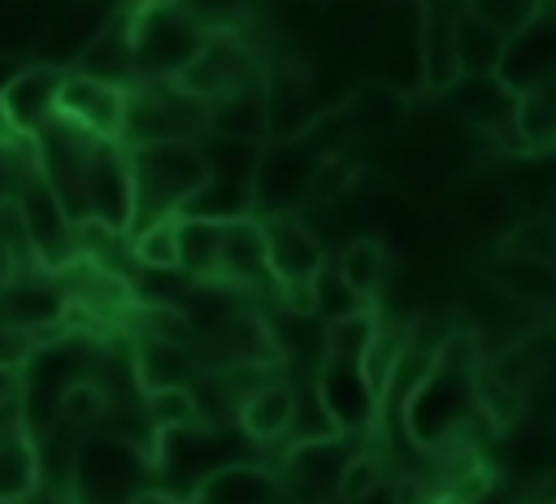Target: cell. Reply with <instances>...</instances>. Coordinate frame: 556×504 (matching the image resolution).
<instances>
[{
    "label": "cell",
    "instance_id": "cell-14",
    "mask_svg": "<svg viewBox=\"0 0 556 504\" xmlns=\"http://www.w3.org/2000/svg\"><path fill=\"white\" fill-rule=\"evenodd\" d=\"M204 130L213 139H235V143H265L269 139V100L261 87L243 83L217 100L204 104Z\"/></svg>",
    "mask_w": 556,
    "mask_h": 504
},
{
    "label": "cell",
    "instance_id": "cell-9",
    "mask_svg": "<svg viewBox=\"0 0 556 504\" xmlns=\"http://www.w3.org/2000/svg\"><path fill=\"white\" fill-rule=\"evenodd\" d=\"M52 113L78 130H87L91 139H117L122 135V113H126V87L87 78L78 70L61 74L56 83V100Z\"/></svg>",
    "mask_w": 556,
    "mask_h": 504
},
{
    "label": "cell",
    "instance_id": "cell-26",
    "mask_svg": "<svg viewBox=\"0 0 556 504\" xmlns=\"http://www.w3.org/2000/svg\"><path fill=\"white\" fill-rule=\"evenodd\" d=\"M135 322L143 326V339L195 348V326H191V317H187L182 304H152V300H143V304L135 308Z\"/></svg>",
    "mask_w": 556,
    "mask_h": 504
},
{
    "label": "cell",
    "instance_id": "cell-16",
    "mask_svg": "<svg viewBox=\"0 0 556 504\" xmlns=\"http://www.w3.org/2000/svg\"><path fill=\"white\" fill-rule=\"evenodd\" d=\"M191 504H282L278 474L261 461L217 465L191 495Z\"/></svg>",
    "mask_w": 556,
    "mask_h": 504
},
{
    "label": "cell",
    "instance_id": "cell-24",
    "mask_svg": "<svg viewBox=\"0 0 556 504\" xmlns=\"http://www.w3.org/2000/svg\"><path fill=\"white\" fill-rule=\"evenodd\" d=\"M308 300H313V317H317V322H334V317H352V313H365V308H369V300H365L356 287H348V278H343L330 261L313 274Z\"/></svg>",
    "mask_w": 556,
    "mask_h": 504
},
{
    "label": "cell",
    "instance_id": "cell-18",
    "mask_svg": "<svg viewBox=\"0 0 556 504\" xmlns=\"http://www.w3.org/2000/svg\"><path fill=\"white\" fill-rule=\"evenodd\" d=\"M0 322L26 335H39L56 322H65V295L48 282H9L0 287Z\"/></svg>",
    "mask_w": 556,
    "mask_h": 504
},
{
    "label": "cell",
    "instance_id": "cell-35",
    "mask_svg": "<svg viewBox=\"0 0 556 504\" xmlns=\"http://www.w3.org/2000/svg\"><path fill=\"white\" fill-rule=\"evenodd\" d=\"M547 474L556 478V430L547 434Z\"/></svg>",
    "mask_w": 556,
    "mask_h": 504
},
{
    "label": "cell",
    "instance_id": "cell-30",
    "mask_svg": "<svg viewBox=\"0 0 556 504\" xmlns=\"http://www.w3.org/2000/svg\"><path fill=\"white\" fill-rule=\"evenodd\" d=\"M182 13H191L204 30H239V17L248 0H174Z\"/></svg>",
    "mask_w": 556,
    "mask_h": 504
},
{
    "label": "cell",
    "instance_id": "cell-27",
    "mask_svg": "<svg viewBox=\"0 0 556 504\" xmlns=\"http://www.w3.org/2000/svg\"><path fill=\"white\" fill-rule=\"evenodd\" d=\"M56 413H61L65 426H96V421L109 413V395H104L100 382H91V378H74V382L61 387V395H56Z\"/></svg>",
    "mask_w": 556,
    "mask_h": 504
},
{
    "label": "cell",
    "instance_id": "cell-4",
    "mask_svg": "<svg viewBox=\"0 0 556 504\" xmlns=\"http://www.w3.org/2000/svg\"><path fill=\"white\" fill-rule=\"evenodd\" d=\"M313 395L334 426V434H369L382 417L378 391L365 378V365L356 356H317L313 365Z\"/></svg>",
    "mask_w": 556,
    "mask_h": 504
},
{
    "label": "cell",
    "instance_id": "cell-22",
    "mask_svg": "<svg viewBox=\"0 0 556 504\" xmlns=\"http://www.w3.org/2000/svg\"><path fill=\"white\" fill-rule=\"evenodd\" d=\"M495 287L508 300H521V304H534V308H552L556 304V265H547L543 256H530V252H508Z\"/></svg>",
    "mask_w": 556,
    "mask_h": 504
},
{
    "label": "cell",
    "instance_id": "cell-33",
    "mask_svg": "<svg viewBox=\"0 0 556 504\" xmlns=\"http://www.w3.org/2000/svg\"><path fill=\"white\" fill-rule=\"evenodd\" d=\"M17 504H74V495H61V491H30L26 500H17Z\"/></svg>",
    "mask_w": 556,
    "mask_h": 504
},
{
    "label": "cell",
    "instance_id": "cell-7",
    "mask_svg": "<svg viewBox=\"0 0 556 504\" xmlns=\"http://www.w3.org/2000/svg\"><path fill=\"white\" fill-rule=\"evenodd\" d=\"M17 226H22L26 243L35 248L39 265H48V269L61 274V269H70V265L83 261L74 222L61 213V204H56V196L48 191V182L39 178V169H35V178L17 191Z\"/></svg>",
    "mask_w": 556,
    "mask_h": 504
},
{
    "label": "cell",
    "instance_id": "cell-15",
    "mask_svg": "<svg viewBox=\"0 0 556 504\" xmlns=\"http://www.w3.org/2000/svg\"><path fill=\"white\" fill-rule=\"evenodd\" d=\"M235 421H239V434L256 448L291 434V426H295V387L287 378L261 382L256 391H248L235 404Z\"/></svg>",
    "mask_w": 556,
    "mask_h": 504
},
{
    "label": "cell",
    "instance_id": "cell-28",
    "mask_svg": "<svg viewBox=\"0 0 556 504\" xmlns=\"http://www.w3.org/2000/svg\"><path fill=\"white\" fill-rule=\"evenodd\" d=\"M143 413H148L152 434H156V430H169V426L200 421V400H195L191 387H165V391H148L143 395Z\"/></svg>",
    "mask_w": 556,
    "mask_h": 504
},
{
    "label": "cell",
    "instance_id": "cell-31",
    "mask_svg": "<svg viewBox=\"0 0 556 504\" xmlns=\"http://www.w3.org/2000/svg\"><path fill=\"white\" fill-rule=\"evenodd\" d=\"M378 482H382V465H378L369 452H356V456L343 465V474H339V504H352V500L369 495Z\"/></svg>",
    "mask_w": 556,
    "mask_h": 504
},
{
    "label": "cell",
    "instance_id": "cell-21",
    "mask_svg": "<svg viewBox=\"0 0 556 504\" xmlns=\"http://www.w3.org/2000/svg\"><path fill=\"white\" fill-rule=\"evenodd\" d=\"M330 265H334V269L348 278V287H356L369 304L387 291V278H391V252H387L382 239H374V235H356V239L339 243V252H334Z\"/></svg>",
    "mask_w": 556,
    "mask_h": 504
},
{
    "label": "cell",
    "instance_id": "cell-5",
    "mask_svg": "<svg viewBox=\"0 0 556 504\" xmlns=\"http://www.w3.org/2000/svg\"><path fill=\"white\" fill-rule=\"evenodd\" d=\"M348 439L356 434L300 439L287 461H278V491L291 495V504H339V474L356 456Z\"/></svg>",
    "mask_w": 556,
    "mask_h": 504
},
{
    "label": "cell",
    "instance_id": "cell-29",
    "mask_svg": "<svg viewBox=\"0 0 556 504\" xmlns=\"http://www.w3.org/2000/svg\"><path fill=\"white\" fill-rule=\"evenodd\" d=\"M460 9L482 17L500 35H517V30H526L543 13V0H460Z\"/></svg>",
    "mask_w": 556,
    "mask_h": 504
},
{
    "label": "cell",
    "instance_id": "cell-17",
    "mask_svg": "<svg viewBox=\"0 0 556 504\" xmlns=\"http://www.w3.org/2000/svg\"><path fill=\"white\" fill-rule=\"evenodd\" d=\"M504 48H508V35H500L495 26H486L482 17H473L465 9L456 13V22H452V56H456V74L460 78H500Z\"/></svg>",
    "mask_w": 556,
    "mask_h": 504
},
{
    "label": "cell",
    "instance_id": "cell-10",
    "mask_svg": "<svg viewBox=\"0 0 556 504\" xmlns=\"http://www.w3.org/2000/svg\"><path fill=\"white\" fill-rule=\"evenodd\" d=\"M87 222L109 226L113 235L130 230V165L117 139H96L87 165Z\"/></svg>",
    "mask_w": 556,
    "mask_h": 504
},
{
    "label": "cell",
    "instance_id": "cell-3",
    "mask_svg": "<svg viewBox=\"0 0 556 504\" xmlns=\"http://www.w3.org/2000/svg\"><path fill=\"white\" fill-rule=\"evenodd\" d=\"M126 35H130V61H135V78H174L204 43V26L182 13L178 4H143L130 9L126 17Z\"/></svg>",
    "mask_w": 556,
    "mask_h": 504
},
{
    "label": "cell",
    "instance_id": "cell-1",
    "mask_svg": "<svg viewBox=\"0 0 556 504\" xmlns=\"http://www.w3.org/2000/svg\"><path fill=\"white\" fill-rule=\"evenodd\" d=\"M126 165H130V230L156 217H178L208 174L204 148L195 139L126 148Z\"/></svg>",
    "mask_w": 556,
    "mask_h": 504
},
{
    "label": "cell",
    "instance_id": "cell-6",
    "mask_svg": "<svg viewBox=\"0 0 556 504\" xmlns=\"http://www.w3.org/2000/svg\"><path fill=\"white\" fill-rule=\"evenodd\" d=\"M248 78H252V48H248V39L239 30H208L200 52L169 78V87L178 96H187V100L208 104V100L243 87Z\"/></svg>",
    "mask_w": 556,
    "mask_h": 504
},
{
    "label": "cell",
    "instance_id": "cell-20",
    "mask_svg": "<svg viewBox=\"0 0 556 504\" xmlns=\"http://www.w3.org/2000/svg\"><path fill=\"white\" fill-rule=\"evenodd\" d=\"M78 74L87 78H100V83H113V87H126L135 83V61H130V35H126V22H109L104 30H96L78 61H74Z\"/></svg>",
    "mask_w": 556,
    "mask_h": 504
},
{
    "label": "cell",
    "instance_id": "cell-25",
    "mask_svg": "<svg viewBox=\"0 0 556 504\" xmlns=\"http://www.w3.org/2000/svg\"><path fill=\"white\" fill-rule=\"evenodd\" d=\"M130 256L139 269H178V217H156L135 230Z\"/></svg>",
    "mask_w": 556,
    "mask_h": 504
},
{
    "label": "cell",
    "instance_id": "cell-13",
    "mask_svg": "<svg viewBox=\"0 0 556 504\" xmlns=\"http://www.w3.org/2000/svg\"><path fill=\"white\" fill-rule=\"evenodd\" d=\"M56 83H61V70H52V65H26V70H17L0 87V117L9 122L13 135L35 139V130L52 117Z\"/></svg>",
    "mask_w": 556,
    "mask_h": 504
},
{
    "label": "cell",
    "instance_id": "cell-2",
    "mask_svg": "<svg viewBox=\"0 0 556 504\" xmlns=\"http://www.w3.org/2000/svg\"><path fill=\"white\" fill-rule=\"evenodd\" d=\"M152 487V456L126 434L91 430L74 456V504H126Z\"/></svg>",
    "mask_w": 556,
    "mask_h": 504
},
{
    "label": "cell",
    "instance_id": "cell-8",
    "mask_svg": "<svg viewBox=\"0 0 556 504\" xmlns=\"http://www.w3.org/2000/svg\"><path fill=\"white\" fill-rule=\"evenodd\" d=\"M261 235H265L269 282H274L278 291H287V287H308L313 274L326 265V248H321L317 230L304 226L295 213H269V217H261Z\"/></svg>",
    "mask_w": 556,
    "mask_h": 504
},
{
    "label": "cell",
    "instance_id": "cell-36",
    "mask_svg": "<svg viewBox=\"0 0 556 504\" xmlns=\"http://www.w3.org/2000/svg\"><path fill=\"white\" fill-rule=\"evenodd\" d=\"M143 4H174V0H139V9H143Z\"/></svg>",
    "mask_w": 556,
    "mask_h": 504
},
{
    "label": "cell",
    "instance_id": "cell-19",
    "mask_svg": "<svg viewBox=\"0 0 556 504\" xmlns=\"http://www.w3.org/2000/svg\"><path fill=\"white\" fill-rule=\"evenodd\" d=\"M130 374H135V387L148 395V391H165V387H191L195 361H191V348L139 339L135 356H130Z\"/></svg>",
    "mask_w": 556,
    "mask_h": 504
},
{
    "label": "cell",
    "instance_id": "cell-23",
    "mask_svg": "<svg viewBox=\"0 0 556 504\" xmlns=\"http://www.w3.org/2000/svg\"><path fill=\"white\" fill-rule=\"evenodd\" d=\"M217 230L208 217H178V269L187 282H217Z\"/></svg>",
    "mask_w": 556,
    "mask_h": 504
},
{
    "label": "cell",
    "instance_id": "cell-12",
    "mask_svg": "<svg viewBox=\"0 0 556 504\" xmlns=\"http://www.w3.org/2000/svg\"><path fill=\"white\" fill-rule=\"evenodd\" d=\"M217 282L222 287H274L265 265V235L261 217H230L217 230Z\"/></svg>",
    "mask_w": 556,
    "mask_h": 504
},
{
    "label": "cell",
    "instance_id": "cell-11",
    "mask_svg": "<svg viewBox=\"0 0 556 504\" xmlns=\"http://www.w3.org/2000/svg\"><path fill=\"white\" fill-rule=\"evenodd\" d=\"M39 487V452L22 417V400H0V504H17Z\"/></svg>",
    "mask_w": 556,
    "mask_h": 504
},
{
    "label": "cell",
    "instance_id": "cell-32",
    "mask_svg": "<svg viewBox=\"0 0 556 504\" xmlns=\"http://www.w3.org/2000/svg\"><path fill=\"white\" fill-rule=\"evenodd\" d=\"M126 504H182V500H174V495H165L161 487H143L139 495H130Z\"/></svg>",
    "mask_w": 556,
    "mask_h": 504
},
{
    "label": "cell",
    "instance_id": "cell-34",
    "mask_svg": "<svg viewBox=\"0 0 556 504\" xmlns=\"http://www.w3.org/2000/svg\"><path fill=\"white\" fill-rule=\"evenodd\" d=\"M352 504H395V500H391V487H387V482H378L369 495H361V500H352Z\"/></svg>",
    "mask_w": 556,
    "mask_h": 504
}]
</instances>
